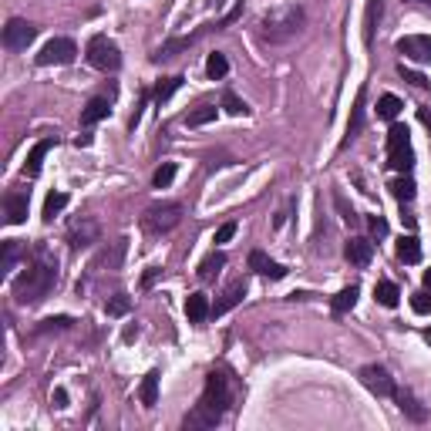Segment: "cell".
Returning <instances> with one entry per match:
<instances>
[{"label":"cell","mask_w":431,"mask_h":431,"mask_svg":"<svg viewBox=\"0 0 431 431\" xmlns=\"http://www.w3.org/2000/svg\"><path fill=\"white\" fill-rule=\"evenodd\" d=\"M205 75L212 77V81H223V77L229 75V61H226V54H209V61H205Z\"/></svg>","instance_id":"29"},{"label":"cell","mask_w":431,"mask_h":431,"mask_svg":"<svg viewBox=\"0 0 431 431\" xmlns=\"http://www.w3.org/2000/svg\"><path fill=\"white\" fill-rule=\"evenodd\" d=\"M387 165L398 172L414 169V149H411V131L405 125H391L387 131Z\"/></svg>","instance_id":"4"},{"label":"cell","mask_w":431,"mask_h":431,"mask_svg":"<svg viewBox=\"0 0 431 431\" xmlns=\"http://www.w3.org/2000/svg\"><path fill=\"white\" fill-rule=\"evenodd\" d=\"M306 24V14L300 3H283V7H273L259 17V37L266 44H286L293 41Z\"/></svg>","instance_id":"3"},{"label":"cell","mask_w":431,"mask_h":431,"mask_svg":"<svg viewBox=\"0 0 431 431\" xmlns=\"http://www.w3.org/2000/svg\"><path fill=\"white\" fill-rule=\"evenodd\" d=\"M414 3H428V0H414Z\"/></svg>","instance_id":"50"},{"label":"cell","mask_w":431,"mask_h":431,"mask_svg":"<svg viewBox=\"0 0 431 431\" xmlns=\"http://www.w3.org/2000/svg\"><path fill=\"white\" fill-rule=\"evenodd\" d=\"M178 88H182V77H165V81H158V88H155V102L162 104V102H169L172 95H176Z\"/></svg>","instance_id":"32"},{"label":"cell","mask_w":431,"mask_h":431,"mask_svg":"<svg viewBox=\"0 0 431 431\" xmlns=\"http://www.w3.org/2000/svg\"><path fill=\"white\" fill-rule=\"evenodd\" d=\"M394 401H398V407H401V414H405V418H411L414 425H425V421H428V407L414 398V391L398 387V391H394Z\"/></svg>","instance_id":"11"},{"label":"cell","mask_w":431,"mask_h":431,"mask_svg":"<svg viewBox=\"0 0 431 431\" xmlns=\"http://www.w3.org/2000/svg\"><path fill=\"white\" fill-rule=\"evenodd\" d=\"M223 266H226V253H209L203 263H199V279H205V283H209V279H216Z\"/></svg>","instance_id":"27"},{"label":"cell","mask_w":431,"mask_h":431,"mask_svg":"<svg viewBox=\"0 0 431 431\" xmlns=\"http://www.w3.org/2000/svg\"><path fill=\"white\" fill-rule=\"evenodd\" d=\"M250 270H256L259 277H270V279H283V277H286V266H283V263H273V259L263 253V250H253V253H250Z\"/></svg>","instance_id":"16"},{"label":"cell","mask_w":431,"mask_h":431,"mask_svg":"<svg viewBox=\"0 0 431 431\" xmlns=\"http://www.w3.org/2000/svg\"><path fill=\"white\" fill-rule=\"evenodd\" d=\"M344 256H347L354 266H367V263L374 259V243L364 239V236H351L347 246H344Z\"/></svg>","instance_id":"13"},{"label":"cell","mask_w":431,"mask_h":431,"mask_svg":"<svg viewBox=\"0 0 431 431\" xmlns=\"http://www.w3.org/2000/svg\"><path fill=\"white\" fill-rule=\"evenodd\" d=\"M398 75L405 77V81H411L414 88H428V77L418 75V71H411V68H405V64H398Z\"/></svg>","instance_id":"40"},{"label":"cell","mask_w":431,"mask_h":431,"mask_svg":"<svg viewBox=\"0 0 431 431\" xmlns=\"http://www.w3.org/2000/svg\"><path fill=\"white\" fill-rule=\"evenodd\" d=\"M360 128H364V88L357 91V102H354V111H351V122H347V135H344V142H340V149L344 145H351L357 135H360Z\"/></svg>","instance_id":"19"},{"label":"cell","mask_w":431,"mask_h":431,"mask_svg":"<svg viewBox=\"0 0 431 431\" xmlns=\"http://www.w3.org/2000/svg\"><path fill=\"white\" fill-rule=\"evenodd\" d=\"M398 115H401V98H398V95H380L378 118H384V122H394Z\"/></svg>","instance_id":"28"},{"label":"cell","mask_w":431,"mask_h":431,"mask_svg":"<svg viewBox=\"0 0 431 431\" xmlns=\"http://www.w3.org/2000/svg\"><path fill=\"white\" fill-rule=\"evenodd\" d=\"M418 118H421V122L431 128V111H428V108H418Z\"/></svg>","instance_id":"46"},{"label":"cell","mask_w":431,"mask_h":431,"mask_svg":"<svg viewBox=\"0 0 431 431\" xmlns=\"http://www.w3.org/2000/svg\"><path fill=\"white\" fill-rule=\"evenodd\" d=\"M360 384H364L371 394H378V398H394V391H398L394 378H391L387 367H380V364H367V367H360Z\"/></svg>","instance_id":"8"},{"label":"cell","mask_w":431,"mask_h":431,"mask_svg":"<svg viewBox=\"0 0 431 431\" xmlns=\"http://www.w3.org/2000/svg\"><path fill=\"white\" fill-rule=\"evenodd\" d=\"M243 297H246V283L243 279H236V283H229L226 286V293L212 304V317H223V313H229L232 306H239L243 304Z\"/></svg>","instance_id":"15"},{"label":"cell","mask_w":431,"mask_h":431,"mask_svg":"<svg viewBox=\"0 0 431 431\" xmlns=\"http://www.w3.org/2000/svg\"><path fill=\"white\" fill-rule=\"evenodd\" d=\"M425 340H428V344H431V330H428V333H425Z\"/></svg>","instance_id":"49"},{"label":"cell","mask_w":431,"mask_h":431,"mask_svg":"<svg viewBox=\"0 0 431 431\" xmlns=\"http://www.w3.org/2000/svg\"><path fill=\"white\" fill-rule=\"evenodd\" d=\"M398 54H405L407 61L428 64L431 61V37H425V34H407V37L398 41Z\"/></svg>","instance_id":"10"},{"label":"cell","mask_w":431,"mask_h":431,"mask_svg":"<svg viewBox=\"0 0 431 431\" xmlns=\"http://www.w3.org/2000/svg\"><path fill=\"white\" fill-rule=\"evenodd\" d=\"M374 300H378L380 306H387V310H394L398 300H401V293H398V286H394L391 279H380L378 286H374Z\"/></svg>","instance_id":"25"},{"label":"cell","mask_w":431,"mask_h":431,"mask_svg":"<svg viewBox=\"0 0 431 431\" xmlns=\"http://www.w3.org/2000/svg\"><path fill=\"white\" fill-rule=\"evenodd\" d=\"M367 226H371V232H374V236H387V219H384V216H371V219H367Z\"/></svg>","instance_id":"42"},{"label":"cell","mask_w":431,"mask_h":431,"mask_svg":"<svg viewBox=\"0 0 431 431\" xmlns=\"http://www.w3.org/2000/svg\"><path fill=\"white\" fill-rule=\"evenodd\" d=\"M138 398H142V405H145V407H155V405H158V371H149V374L142 378Z\"/></svg>","instance_id":"24"},{"label":"cell","mask_w":431,"mask_h":431,"mask_svg":"<svg viewBox=\"0 0 431 431\" xmlns=\"http://www.w3.org/2000/svg\"><path fill=\"white\" fill-rule=\"evenodd\" d=\"M75 41L71 37H51L44 48H41V54H37V64L41 68H51V64H71L75 61Z\"/></svg>","instance_id":"9"},{"label":"cell","mask_w":431,"mask_h":431,"mask_svg":"<svg viewBox=\"0 0 431 431\" xmlns=\"http://www.w3.org/2000/svg\"><path fill=\"white\" fill-rule=\"evenodd\" d=\"M75 324L71 317H48V320H41V327H37V333H48V330H68Z\"/></svg>","instance_id":"37"},{"label":"cell","mask_w":431,"mask_h":431,"mask_svg":"<svg viewBox=\"0 0 431 431\" xmlns=\"http://www.w3.org/2000/svg\"><path fill=\"white\" fill-rule=\"evenodd\" d=\"M142 223H145L149 232H169V229H176L178 223H182V205L178 203H152L145 209Z\"/></svg>","instance_id":"6"},{"label":"cell","mask_w":431,"mask_h":431,"mask_svg":"<svg viewBox=\"0 0 431 431\" xmlns=\"http://www.w3.org/2000/svg\"><path fill=\"white\" fill-rule=\"evenodd\" d=\"M54 149V138H44V142H37L30 152H27V165H24V176H41V165H44V155Z\"/></svg>","instance_id":"18"},{"label":"cell","mask_w":431,"mask_h":431,"mask_svg":"<svg viewBox=\"0 0 431 431\" xmlns=\"http://www.w3.org/2000/svg\"><path fill=\"white\" fill-rule=\"evenodd\" d=\"M229 401H232V394H229V384L223 374H209L205 378V387H203V398H199V405L192 407V414H185V428H216L219 425V418L226 414Z\"/></svg>","instance_id":"2"},{"label":"cell","mask_w":431,"mask_h":431,"mask_svg":"<svg viewBox=\"0 0 431 431\" xmlns=\"http://www.w3.org/2000/svg\"><path fill=\"white\" fill-rule=\"evenodd\" d=\"M57 283V259L48 250H37V256L27 263V270L14 279V300L21 306L41 304Z\"/></svg>","instance_id":"1"},{"label":"cell","mask_w":431,"mask_h":431,"mask_svg":"<svg viewBox=\"0 0 431 431\" xmlns=\"http://www.w3.org/2000/svg\"><path fill=\"white\" fill-rule=\"evenodd\" d=\"M209 313H212V306L205 300V293H189V300H185V317H189L192 324H203Z\"/></svg>","instance_id":"21"},{"label":"cell","mask_w":431,"mask_h":431,"mask_svg":"<svg viewBox=\"0 0 431 431\" xmlns=\"http://www.w3.org/2000/svg\"><path fill=\"white\" fill-rule=\"evenodd\" d=\"M108 111H111L108 98H91V102L84 104V111H81V125H98V122L108 118Z\"/></svg>","instance_id":"20"},{"label":"cell","mask_w":431,"mask_h":431,"mask_svg":"<svg viewBox=\"0 0 431 431\" xmlns=\"http://www.w3.org/2000/svg\"><path fill=\"white\" fill-rule=\"evenodd\" d=\"M205 30H212V27H203V30H196V34H189V37H172V41H165V44L152 54V61H169V57H176L178 51H189V48L203 37Z\"/></svg>","instance_id":"12"},{"label":"cell","mask_w":431,"mask_h":431,"mask_svg":"<svg viewBox=\"0 0 431 431\" xmlns=\"http://www.w3.org/2000/svg\"><path fill=\"white\" fill-rule=\"evenodd\" d=\"M138 337V327H125V340H135Z\"/></svg>","instance_id":"47"},{"label":"cell","mask_w":431,"mask_h":431,"mask_svg":"<svg viewBox=\"0 0 431 431\" xmlns=\"http://www.w3.org/2000/svg\"><path fill=\"white\" fill-rule=\"evenodd\" d=\"M51 401H54V407H68V391H64V387H54Z\"/></svg>","instance_id":"44"},{"label":"cell","mask_w":431,"mask_h":431,"mask_svg":"<svg viewBox=\"0 0 431 431\" xmlns=\"http://www.w3.org/2000/svg\"><path fill=\"white\" fill-rule=\"evenodd\" d=\"M88 64L95 68V71H118L122 68V51H118V44L115 41H108L104 34H95L91 41H88Z\"/></svg>","instance_id":"5"},{"label":"cell","mask_w":431,"mask_h":431,"mask_svg":"<svg viewBox=\"0 0 431 431\" xmlns=\"http://www.w3.org/2000/svg\"><path fill=\"white\" fill-rule=\"evenodd\" d=\"M333 203H337V209H340V219H344L347 226H357V223H360V216H357L354 209L344 203V196H333Z\"/></svg>","instance_id":"38"},{"label":"cell","mask_w":431,"mask_h":431,"mask_svg":"<svg viewBox=\"0 0 431 431\" xmlns=\"http://www.w3.org/2000/svg\"><path fill=\"white\" fill-rule=\"evenodd\" d=\"M37 37V27L24 21V17H10L7 27H3V48L7 51H27Z\"/></svg>","instance_id":"7"},{"label":"cell","mask_w":431,"mask_h":431,"mask_svg":"<svg viewBox=\"0 0 431 431\" xmlns=\"http://www.w3.org/2000/svg\"><path fill=\"white\" fill-rule=\"evenodd\" d=\"M172 178H176V162H162V165L155 169L152 185L155 189H165V185H172Z\"/></svg>","instance_id":"33"},{"label":"cell","mask_w":431,"mask_h":431,"mask_svg":"<svg viewBox=\"0 0 431 431\" xmlns=\"http://www.w3.org/2000/svg\"><path fill=\"white\" fill-rule=\"evenodd\" d=\"M357 297H360V286H354V283H351V286H344V290L333 297L330 310H333L337 317H340V313H351V310H354V304H357Z\"/></svg>","instance_id":"23"},{"label":"cell","mask_w":431,"mask_h":431,"mask_svg":"<svg viewBox=\"0 0 431 431\" xmlns=\"http://www.w3.org/2000/svg\"><path fill=\"white\" fill-rule=\"evenodd\" d=\"M391 192H394V199H401V203H411L414 199V182L411 178H394L391 182Z\"/></svg>","instance_id":"34"},{"label":"cell","mask_w":431,"mask_h":431,"mask_svg":"<svg viewBox=\"0 0 431 431\" xmlns=\"http://www.w3.org/2000/svg\"><path fill=\"white\" fill-rule=\"evenodd\" d=\"M236 236V223H223V226L216 229V243H229Z\"/></svg>","instance_id":"43"},{"label":"cell","mask_w":431,"mask_h":431,"mask_svg":"<svg viewBox=\"0 0 431 431\" xmlns=\"http://www.w3.org/2000/svg\"><path fill=\"white\" fill-rule=\"evenodd\" d=\"M104 310H108L111 317H125L128 310H131V300H128L125 293H115V297H111V300L104 304Z\"/></svg>","instance_id":"36"},{"label":"cell","mask_w":431,"mask_h":431,"mask_svg":"<svg viewBox=\"0 0 431 431\" xmlns=\"http://www.w3.org/2000/svg\"><path fill=\"white\" fill-rule=\"evenodd\" d=\"M216 118V104H203V108H196V111H189L185 115V125L189 128H203V125H209Z\"/></svg>","instance_id":"30"},{"label":"cell","mask_w":431,"mask_h":431,"mask_svg":"<svg viewBox=\"0 0 431 431\" xmlns=\"http://www.w3.org/2000/svg\"><path fill=\"white\" fill-rule=\"evenodd\" d=\"M411 310H414V313H421V317L431 313V297H428V293H414V297H411Z\"/></svg>","instance_id":"41"},{"label":"cell","mask_w":431,"mask_h":431,"mask_svg":"<svg viewBox=\"0 0 431 431\" xmlns=\"http://www.w3.org/2000/svg\"><path fill=\"white\" fill-rule=\"evenodd\" d=\"M384 14V0H367V14H364V44H374V27L380 24Z\"/></svg>","instance_id":"22"},{"label":"cell","mask_w":431,"mask_h":431,"mask_svg":"<svg viewBox=\"0 0 431 431\" xmlns=\"http://www.w3.org/2000/svg\"><path fill=\"white\" fill-rule=\"evenodd\" d=\"M17 256H21V243H17V239H3V259H0V270H14Z\"/></svg>","instance_id":"35"},{"label":"cell","mask_w":431,"mask_h":431,"mask_svg":"<svg viewBox=\"0 0 431 431\" xmlns=\"http://www.w3.org/2000/svg\"><path fill=\"white\" fill-rule=\"evenodd\" d=\"M158 273H162V270H155V266H149V273L142 277V286H152L155 279H158Z\"/></svg>","instance_id":"45"},{"label":"cell","mask_w":431,"mask_h":431,"mask_svg":"<svg viewBox=\"0 0 431 431\" xmlns=\"http://www.w3.org/2000/svg\"><path fill=\"white\" fill-rule=\"evenodd\" d=\"M64 205H68V192H51L44 203V223H51L57 212H64Z\"/></svg>","instance_id":"31"},{"label":"cell","mask_w":431,"mask_h":431,"mask_svg":"<svg viewBox=\"0 0 431 431\" xmlns=\"http://www.w3.org/2000/svg\"><path fill=\"white\" fill-rule=\"evenodd\" d=\"M425 290L431 293V270H425Z\"/></svg>","instance_id":"48"},{"label":"cell","mask_w":431,"mask_h":431,"mask_svg":"<svg viewBox=\"0 0 431 431\" xmlns=\"http://www.w3.org/2000/svg\"><path fill=\"white\" fill-rule=\"evenodd\" d=\"M3 219L10 226H21L27 219V192H7L3 196Z\"/></svg>","instance_id":"14"},{"label":"cell","mask_w":431,"mask_h":431,"mask_svg":"<svg viewBox=\"0 0 431 431\" xmlns=\"http://www.w3.org/2000/svg\"><path fill=\"white\" fill-rule=\"evenodd\" d=\"M223 108H226L229 115H246V111H250V108H246V102H239L232 91H226V95H223Z\"/></svg>","instance_id":"39"},{"label":"cell","mask_w":431,"mask_h":431,"mask_svg":"<svg viewBox=\"0 0 431 431\" xmlns=\"http://www.w3.org/2000/svg\"><path fill=\"white\" fill-rule=\"evenodd\" d=\"M71 250H84V246H91V243H98V223L95 219H81L71 226Z\"/></svg>","instance_id":"17"},{"label":"cell","mask_w":431,"mask_h":431,"mask_svg":"<svg viewBox=\"0 0 431 431\" xmlns=\"http://www.w3.org/2000/svg\"><path fill=\"white\" fill-rule=\"evenodd\" d=\"M398 259H401V263H418V259H421L418 236H401V239H398Z\"/></svg>","instance_id":"26"}]
</instances>
